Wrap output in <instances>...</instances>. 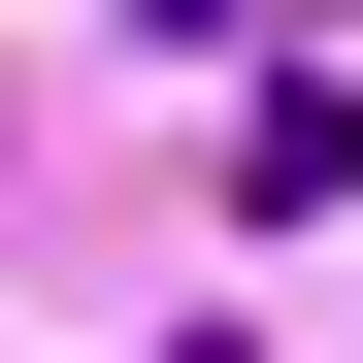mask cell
Here are the masks:
<instances>
[{"instance_id": "cell-2", "label": "cell", "mask_w": 363, "mask_h": 363, "mask_svg": "<svg viewBox=\"0 0 363 363\" xmlns=\"http://www.w3.org/2000/svg\"><path fill=\"white\" fill-rule=\"evenodd\" d=\"M165 363H264V330H165Z\"/></svg>"}, {"instance_id": "cell-1", "label": "cell", "mask_w": 363, "mask_h": 363, "mask_svg": "<svg viewBox=\"0 0 363 363\" xmlns=\"http://www.w3.org/2000/svg\"><path fill=\"white\" fill-rule=\"evenodd\" d=\"M133 33H264V0H133Z\"/></svg>"}]
</instances>
